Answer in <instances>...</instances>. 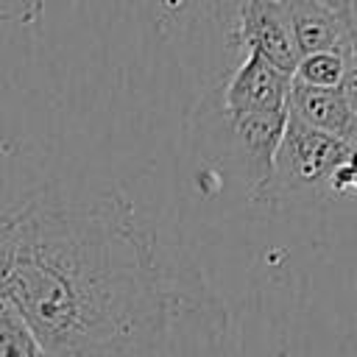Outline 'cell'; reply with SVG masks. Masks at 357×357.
<instances>
[{"instance_id":"obj_2","label":"cell","mask_w":357,"mask_h":357,"mask_svg":"<svg viewBox=\"0 0 357 357\" xmlns=\"http://www.w3.org/2000/svg\"><path fill=\"white\" fill-rule=\"evenodd\" d=\"M354 148L324 131H315L287 114L282 139L273 153L268 181L248 198L257 204L279 201H324L332 198L329 184L335 170L349 159Z\"/></svg>"},{"instance_id":"obj_4","label":"cell","mask_w":357,"mask_h":357,"mask_svg":"<svg viewBox=\"0 0 357 357\" xmlns=\"http://www.w3.org/2000/svg\"><path fill=\"white\" fill-rule=\"evenodd\" d=\"M218 117L223 123V153L245 178V190L251 198L271 176L273 153H276V145L287 123V109L240 112V114L218 112Z\"/></svg>"},{"instance_id":"obj_3","label":"cell","mask_w":357,"mask_h":357,"mask_svg":"<svg viewBox=\"0 0 357 357\" xmlns=\"http://www.w3.org/2000/svg\"><path fill=\"white\" fill-rule=\"evenodd\" d=\"M223 31L231 50L254 53L290 73L298 61V45L282 0H223Z\"/></svg>"},{"instance_id":"obj_13","label":"cell","mask_w":357,"mask_h":357,"mask_svg":"<svg viewBox=\"0 0 357 357\" xmlns=\"http://www.w3.org/2000/svg\"><path fill=\"white\" fill-rule=\"evenodd\" d=\"M349 20H351V33L357 42V0H349Z\"/></svg>"},{"instance_id":"obj_10","label":"cell","mask_w":357,"mask_h":357,"mask_svg":"<svg viewBox=\"0 0 357 357\" xmlns=\"http://www.w3.org/2000/svg\"><path fill=\"white\" fill-rule=\"evenodd\" d=\"M0 357H45L33 329L6 298H0Z\"/></svg>"},{"instance_id":"obj_7","label":"cell","mask_w":357,"mask_h":357,"mask_svg":"<svg viewBox=\"0 0 357 357\" xmlns=\"http://www.w3.org/2000/svg\"><path fill=\"white\" fill-rule=\"evenodd\" d=\"M298 45V59L307 53H354L349 0H282Z\"/></svg>"},{"instance_id":"obj_8","label":"cell","mask_w":357,"mask_h":357,"mask_svg":"<svg viewBox=\"0 0 357 357\" xmlns=\"http://www.w3.org/2000/svg\"><path fill=\"white\" fill-rule=\"evenodd\" d=\"M287 114L301 120L304 126L324 131L335 139H343L346 145H357V117L351 114L340 86H307L290 78V95H287Z\"/></svg>"},{"instance_id":"obj_1","label":"cell","mask_w":357,"mask_h":357,"mask_svg":"<svg viewBox=\"0 0 357 357\" xmlns=\"http://www.w3.org/2000/svg\"><path fill=\"white\" fill-rule=\"evenodd\" d=\"M176 284L117 190L42 187L0 215V298L45 357H151Z\"/></svg>"},{"instance_id":"obj_5","label":"cell","mask_w":357,"mask_h":357,"mask_svg":"<svg viewBox=\"0 0 357 357\" xmlns=\"http://www.w3.org/2000/svg\"><path fill=\"white\" fill-rule=\"evenodd\" d=\"M226 332V310L206 290H178L167 332L151 357H220V340Z\"/></svg>"},{"instance_id":"obj_6","label":"cell","mask_w":357,"mask_h":357,"mask_svg":"<svg viewBox=\"0 0 357 357\" xmlns=\"http://www.w3.org/2000/svg\"><path fill=\"white\" fill-rule=\"evenodd\" d=\"M290 73L273 67L262 56L245 53L226 73L215 92V109L223 114L240 112H282L287 109Z\"/></svg>"},{"instance_id":"obj_9","label":"cell","mask_w":357,"mask_h":357,"mask_svg":"<svg viewBox=\"0 0 357 357\" xmlns=\"http://www.w3.org/2000/svg\"><path fill=\"white\" fill-rule=\"evenodd\" d=\"M354 56V53H351ZM351 56L346 53H307L296 61L293 70V81L307 84V86H326V89H337L343 84L346 67L351 61Z\"/></svg>"},{"instance_id":"obj_11","label":"cell","mask_w":357,"mask_h":357,"mask_svg":"<svg viewBox=\"0 0 357 357\" xmlns=\"http://www.w3.org/2000/svg\"><path fill=\"white\" fill-rule=\"evenodd\" d=\"M45 0H0V22L33 25L39 22Z\"/></svg>"},{"instance_id":"obj_12","label":"cell","mask_w":357,"mask_h":357,"mask_svg":"<svg viewBox=\"0 0 357 357\" xmlns=\"http://www.w3.org/2000/svg\"><path fill=\"white\" fill-rule=\"evenodd\" d=\"M340 92L351 109V114L357 117V59L351 56L349 67H346V75H343V84H340Z\"/></svg>"}]
</instances>
